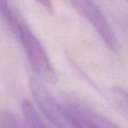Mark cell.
<instances>
[{
  "label": "cell",
  "instance_id": "6",
  "mask_svg": "<svg viewBox=\"0 0 128 128\" xmlns=\"http://www.w3.org/2000/svg\"><path fill=\"white\" fill-rule=\"evenodd\" d=\"M110 98L116 110L128 120V91L120 87H112Z\"/></svg>",
  "mask_w": 128,
  "mask_h": 128
},
{
  "label": "cell",
  "instance_id": "11",
  "mask_svg": "<svg viewBox=\"0 0 128 128\" xmlns=\"http://www.w3.org/2000/svg\"><path fill=\"white\" fill-rule=\"evenodd\" d=\"M126 1H127V2H128V0H126Z\"/></svg>",
  "mask_w": 128,
  "mask_h": 128
},
{
  "label": "cell",
  "instance_id": "3",
  "mask_svg": "<svg viewBox=\"0 0 128 128\" xmlns=\"http://www.w3.org/2000/svg\"><path fill=\"white\" fill-rule=\"evenodd\" d=\"M72 6L93 26L106 46L112 52H118L119 41L108 20L93 0H70Z\"/></svg>",
  "mask_w": 128,
  "mask_h": 128
},
{
  "label": "cell",
  "instance_id": "7",
  "mask_svg": "<svg viewBox=\"0 0 128 128\" xmlns=\"http://www.w3.org/2000/svg\"><path fill=\"white\" fill-rule=\"evenodd\" d=\"M0 128H25L11 112H0Z\"/></svg>",
  "mask_w": 128,
  "mask_h": 128
},
{
  "label": "cell",
  "instance_id": "8",
  "mask_svg": "<svg viewBox=\"0 0 128 128\" xmlns=\"http://www.w3.org/2000/svg\"><path fill=\"white\" fill-rule=\"evenodd\" d=\"M0 14L6 21H7L10 26H12L16 15L12 12L8 4V0H0Z\"/></svg>",
  "mask_w": 128,
  "mask_h": 128
},
{
  "label": "cell",
  "instance_id": "1",
  "mask_svg": "<svg viewBox=\"0 0 128 128\" xmlns=\"http://www.w3.org/2000/svg\"><path fill=\"white\" fill-rule=\"evenodd\" d=\"M12 28L20 39L37 76L43 82L56 84L58 82V75L44 48L28 26L16 16Z\"/></svg>",
  "mask_w": 128,
  "mask_h": 128
},
{
  "label": "cell",
  "instance_id": "5",
  "mask_svg": "<svg viewBox=\"0 0 128 128\" xmlns=\"http://www.w3.org/2000/svg\"><path fill=\"white\" fill-rule=\"evenodd\" d=\"M21 109L25 119V128H50L43 121L34 106L28 100H24L22 102Z\"/></svg>",
  "mask_w": 128,
  "mask_h": 128
},
{
  "label": "cell",
  "instance_id": "2",
  "mask_svg": "<svg viewBox=\"0 0 128 128\" xmlns=\"http://www.w3.org/2000/svg\"><path fill=\"white\" fill-rule=\"evenodd\" d=\"M32 96L42 114L52 124L57 128H78L63 104H60L48 91L44 82L38 76L30 79Z\"/></svg>",
  "mask_w": 128,
  "mask_h": 128
},
{
  "label": "cell",
  "instance_id": "9",
  "mask_svg": "<svg viewBox=\"0 0 128 128\" xmlns=\"http://www.w3.org/2000/svg\"><path fill=\"white\" fill-rule=\"evenodd\" d=\"M36 3H38L39 4H40L44 9H46L48 12L53 13L54 11V6H53V2L52 0H34Z\"/></svg>",
  "mask_w": 128,
  "mask_h": 128
},
{
  "label": "cell",
  "instance_id": "10",
  "mask_svg": "<svg viewBox=\"0 0 128 128\" xmlns=\"http://www.w3.org/2000/svg\"><path fill=\"white\" fill-rule=\"evenodd\" d=\"M78 124V128H84L82 126H80V124Z\"/></svg>",
  "mask_w": 128,
  "mask_h": 128
},
{
  "label": "cell",
  "instance_id": "4",
  "mask_svg": "<svg viewBox=\"0 0 128 128\" xmlns=\"http://www.w3.org/2000/svg\"><path fill=\"white\" fill-rule=\"evenodd\" d=\"M63 105L76 122L84 128H120L82 101L70 98Z\"/></svg>",
  "mask_w": 128,
  "mask_h": 128
}]
</instances>
